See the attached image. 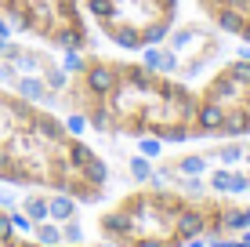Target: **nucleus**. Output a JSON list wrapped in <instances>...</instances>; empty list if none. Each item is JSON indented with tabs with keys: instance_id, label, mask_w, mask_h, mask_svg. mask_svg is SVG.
Listing matches in <instances>:
<instances>
[{
	"instance_id": "9",
	"label": "nucleus",
	"mask_w": 250,
	"mask_h": 247,
	"mask_svg": "<svg viewBox=\"0 0 250 247\" xmlns=\"http://www.w3.org/2000/svg\"><path fill=\"white\" fill-rule=\"evenodd\" d=\"M102 247H109V244H102Z\"/></svg>"
},
{
	"instance_id": "1",
	"label": "nucleus",
	"mask_w": 250,
	"mask_h": 247,
	"mask_svg": "<svg viewBox=\"0 0 250 247\" xmlns=\"http://www.w3.org/2000/svg\"><path fill=\"white\" fill-rule=\"evenodd\" d=\"M65 113L109 138L192 142L200 135V91L182 76L138 58L83 51L76 55L62 91Z\"/></svg>"
},
{
	"instance_id": "5",
	"label": "nucleus",
	"mask_w": 250,
	"mask_h": 247,
	"mask_svg": "<svg viewBox=\"0 0 250 247\" xmlns=\"http://www.w3.org/2000/svg\"><path fill=\"white\" fill-rule=\"evenodd\" d=\"M91 25L124 51H152L182 19V0H83Z\"/></svg>"
},
{
	"instance_id": "3",
	"label": "nucleus",
	"mask_w": 250,
	"mask_h": 247,
	"mask_svg": "<svg viewBox=\"0 0 250 247\" xmlns=\"http://www.w3.org/2000/svg\"><path fill=\"white\" fill-rule=\"evenodd\" d=\"M250 225V203L174 185H138L94 215L109 247H192L196 240H229Z\"/></svg>"
},
{
	"instance_id": "8",
	"label": "nucleus",
	"mask_w": 250,
	"mask_h": 247,
	"mask_svg": "<svg viewBox=\"0 0 250 247\" xmlns=\"http://www.w3.org/2000/svg\"><path fill=\"white\" fill-rule=\"evenodd\" d=\"M0 247H87V244H69V240H44L40 233H25L11 207L0 203Z\"/></svg>"
},
{
	"instance_id": "4",
	"label": "nucleus",
	"mask_w": 250,
	"mask_h": 247,
	"mask_svg": "<svg viewBox=\"0 0 250 247\" xmlns=\"http://www.w3.org/2000/svg\"><path fill=\"white\" fill-rule=\"evenodd\" d=\"M0 25L58 55H83L94 44L83 0H0Z\"/></svg>"
},
{
	"instance_id": "6",
	"label": "nucleus",
	"mask_w": 250,
	"mask_h": 247,
	"mask_svg": "<svg viewBox=\"0 0 250 247\" xmlns=\"http://www.w3.org/2000/svg\"><path fill=\"white\" fill-rule=\"evenodd\" d=\"M0 84L40 102V98L58 95L65 76H58V66L47 55L44 44H37V40L25 44V40L0 37Z\"/></svg>"
},
{
	"instance_id": "2",
	"label": "nucleus",
	"mask_w": 250,
	"mask_h": 247,
	"mask_svg": "<svg viewBox=\"0 0 250 247\" xmlns=\"http://www.w3.org/2000/svg\"><path fill=\"white\" fill-rule=\"evenodd\" d=\"M0 185L102 203L113 167L44 102L0 84Z\"/></svg>"
},
{
	"instance_id": "7",
	"label": "nucleus",
	"mask_w": 250,
	"mask_h": 247,
	"mask_svg": "<svg viewBox=\"0 0 250 247\" xmlns=\"http://www.w3.org/2000/svg\"><path fill=\"white\" fill-rule=\"evenodd\" d=\"M196 7L214 29L250 44V0H196Z\"/></svg>"
}]
</instances>
